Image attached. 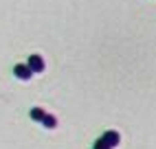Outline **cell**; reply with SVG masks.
<instances>
[{
	"label": "cell",
	"instance_id": "cell-2",
	"mask_svg": "<svg viewBox=\"0 0 156 149\" xmlns=\"http://www.w3.org/2000/svg\"><path fill=\"white\" fill-rule=\"evenodd\" d=\"M13 74L18 79H22V81H29L31 77H33V72H31V68L27 66V64H16V66H13Z\"/></svg>",
	"mask_w": 156,
	"mask_h": 149
},
{
	"label": "cell",
	"instance_id": "cell-5",
	"mask_svg": "<svg viewBox=\"0 0 156 149\" xmlns=\"http://www.w3.org/2000/svg\"><path fill=\"white\" fill-rule=\"evenodd\" d=\"M29 114H31V119H33V121H37V123H40V121L44 119V114H46V112H44L42 108H31V112H29Z\"/></svg>",
	"mask_w": 156,
	"mask_h": 149
},
{
	"label": "cell",
	"instance_id": "cell-4",
	"mask_svg": "<svg viewBox=\"0 0 156 149\" xmlns=\"http://www.w3.org/2000/svg\"><path fill=\"white\" fill-rule=\"evenodd\" d=\"M40 123H42L46 130H55V127H57V119H55L53 114H44V119L40 121Z\"/></svg>",
	"mask_w": 156,
	"mask_h": 149
},
{
	"label": "cell",
	"instance_id": "cell-6",
	"mask_svg": "<svg viewBox=\"0 0 156 149\" xmlns=\"http://www.w3.org/2000/svg\"><path fill=\"white\" fill-rule=\"evenodd\" d=\"M92 149H112V147H108V143L103 140V138H99V140L92 145Z\"/></svg>",
	"mask_w": 156,
	"mask_h": 149
},
{
	"label": "cell",
	"instance_id": "cell-3",
	"mask_svg": "<svg viewBox=\"0 0 156 149\" xmlns=\"http://www.w3.org/2000/svg\"><path fill=\"white\" fill-rule=\"evenodd\" d=\"M101 138H103V140L108 143V147H112V149H114V147H119V143H121V136H119V132H114V130H108V132L103 134Z\"/></svg>",
	"mask_w": 156,
	"mask_h": 149
},
{
	"label": "cell",
	"instance_id": "cell-1",
	"mask_svg": "<svg viewBox=\"0 0 156 149\" xmlns=\"http://www.w3.org/2000/svg\"><path fill=\"white\" fill-rule=\"evenodd\" d=\"M27 66L31 68V72L35 74V72H44V66H46V64H44V59L40 57V55H29Z\"/></svg>",
	"mask_w": 156,
	"mask_h": 149
}]
</instances>
